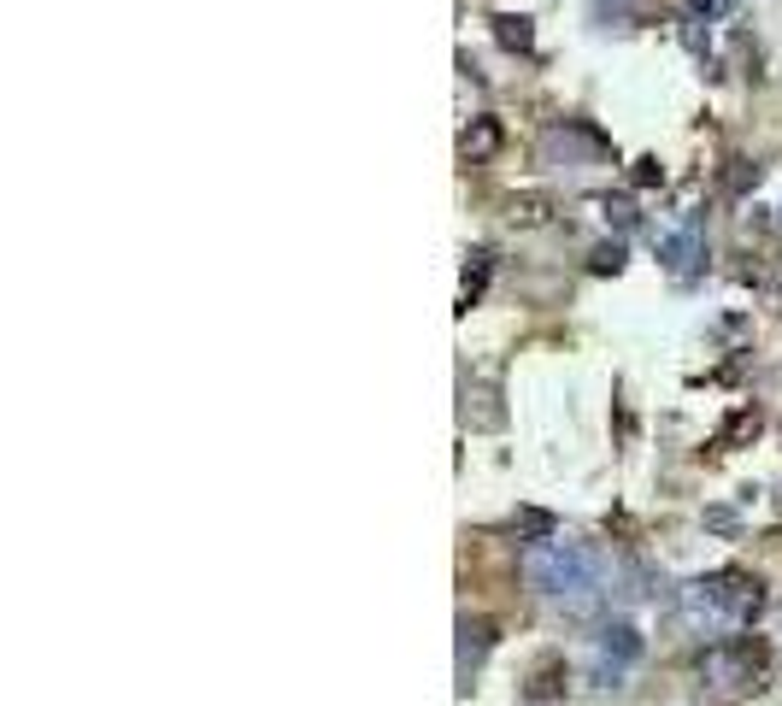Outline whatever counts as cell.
Wrapping results in <instances>:
<instances>
[{"label":"cell","mask_w":782,"mask_h":706,"mask_svg":"<svg viewBox=\"0 0 782 706\" xmlns=\"http://www.w3.org/2000/svg\"><path fill=\"white\" fill-rule=\"evenodd\" d=\"M506 218H512V224H524V231H535V224H547V218H553V206H547L542 195H512V200H506Z\"/></svg>","instance_id":"9c48e42d"},{"label":"cell","mask_w":782,"mask_h":706,"mask_svg":"<svg viewBox=\"0 0 782 706\" xmlns=\"http://www.w3.org/2000/svg\"><path fill=\"white\" fill-rule=\"evenodd\" d=\"M659 259H665V272L671 277H694L700 272V259H706V236H700L694 231V224H689V231H676V236H665V242H659Z\"/></svg>","instance_id":"8992f818"},{"label":"cell","mask_w":782,"mask_h":706,"mask_svg":"<svg viewBox=\"0 0 782 706\" xmlns=\"http://www.w3.org/2000/svg\"><path fill=\"white\" fill-rule=\"evenodd\" d=\"M694 12H706V18H724V12H730V0H694Z\"/></svg>","instance_id":"2e32d148"},{"label":"cell","mask_w":782,"mask_h":706,"mask_svg":"<svg viewBox=\"0 0 782 706\" xmlns=\"http://www.w3.org/2000/svg\"><path fill=\"white\" fill-rule=\"evenodd\" d=\"M642 630L635 625H624V618H617V625H606L601 636H594V671H601V683L606 689H617V677H624L635 659H642Z\"/></svg>","instance_id":"277c9868"},{"label":"cell","mask_w":782,"mask_h":706,"mask_svg":"<svg viewBox=\"0 0 782 706\" xmlns=\"http://www.w3.org/2000/svg\"><path fill=\"white\" fill-rule=\"evenodd\" d=\"M617 265H624V247H601V254H594V272H617Z\"/></svg>","instance_id":"9a60e30c"},{"label":"cell","mask_w":782,"mask_h":706,"mask_svg":"<svg viewBox=\"0 0 782 706\" xmlns=\"http://www.w3.org/2000/svg\"><path fill=\"white\" fill-rule=\"evenodd\" d=\"M542 154H547V165H560V171H588V165L606 159L601 136L583 130V124H560V130H547L542 136Z\"/></svg>","instance_id":"5b68a950"},{"label":"cell","mask_w":782,"mask_h":706,"mask_svg":"<svg viewBox=\"0 0 782 706\" xmlns=\"http://www.w3.org/2000/svg\"><path fill=\"white\" fill-rule=\"evenodd\" d=\"M494 36H501V48H518V53H529V18H512V12H501L494 18Z\"/></svg>","instance_id":"30bf717a"},{"label":"cell","mask_w":782,"mask_h":706,"mask_svg":"<svg viewBox=\"0 0 782 706\" xmlns=\"http://www.w3.org/2000/svg\"><path fill=\"white\" fill-rule=\"evenodd\" d=\"M635 183H642V189H653V183H665V165L659 159H635V171H630Z\"/></svg>","instance_id":"5bb4252c"},{"label":"cell","mask_w":782,"mask_h":706,"mask_svg":"<svg viewBox=\"0 0 782 706\" xmlns=\"http://www.w3.org/2000/svg\"><path fill=\"white\" fill-rule=\"evenodd\" d=\"M488 272H494V254H471V265H465V283H459V306H477V301H483Z\"/></svg>","instance_id":"ba28073f"},{"label":"cell","mask_w":782,"mask_h":706,"mask_svg":"<svg viewBox=\"0 0 782 706\" xmlns=\"http://www.w3.org/2000/svg\"><path fill=\"white\" fill-rule=\"evenodd\" d=\"M689 630H706V636H724V630H753V618L765 612V584L748 571H712V577H694L676 595Z\"/></svg>","instance_id":"7a4b0ae2"},{"label":"cell","mask_w":782,"mask_h":706,"mask_svg":"<svg viewBox=\"0 0 782 706\" xmlns=\"http://www.w3.org/2000/svg\"><path fill=\"white\" fill-rule=\"evenodd\" d=\"M494 141H501V130H494V118H477L465 130V159H483V154H494Z\"/></svg>","instance_id":"8fae6325"},{"label":"cell","mask_w":782,"mask_h":706,"mask_svg":"<svg viewBox=\"0 0 782 706\" xmlns=\"http://www.w3.org/2000/svg\"><path fill=\"white\" fill-rule=\"evenodd\" d=\"M488 648H494V625H488V618H459V677L465 683L488 659Z\"/></svg>","instance_id":"52a82bcc"},{"label":"cell","mask_w":782,"mask_h":706,"mask_svg":"<svg viewBox=\"0 0 782 706\" xmlns=\"http://www.w3.org/2000/svg\"><path fill=\"white\" fill-rule=\"evenodd\" d=\"M594 206H601V213H606V224H617V231H630V224H635V206L630 200H594Z\"/></svg>","instance_id":"4fadbf2b"},{"label":"cell","mask_w":782,"mask_h":706,"mask_svg":"<svg viewBox=\"0 0 782 706\" xmlns=\"http://www.w3.org/2000/svg\"><path fill=\"white\" fill-rule=\"evenodd\" d=\"M694 671H700V683H712L724 695H748V689H765L771 683V648L753 636H724L694 659Z\"/></svg>","instance_id":"3957f363"},{"label":"cell","mask_w":782,"mask_h":706,"mask_svg":"<svg viewBox=\"0 0 782 706\" xmlns=\"http://www.w3.org/2000/svg\"><path fill=\"white\" fill-rule=\"evenodd\" d=\"M524 577L542 600H553V607L588 612L594 600L606 595V553L588 548V542H571V536H542V542L524 553Z\"/></svg>","instance_id":"6da1fadb"},{"label":"cell","mask_w":782,"mask_h":706,"mask_svg":"<svg viewBox=\"0 0 782 706\" xmlns=\"http://www.w3.org/2000/svg\"><path fill=\"white\" fill-rule=\"evenodd\" d=\"M741 435H759V412L753 406H741V412H730V424H724V435H717V442H741Z\"/></svg>","instance_id":"7c38bea8"}]
</instances>
